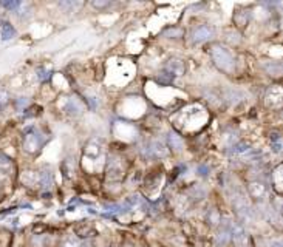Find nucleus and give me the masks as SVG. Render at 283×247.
<instances>
[{"instance_id": "nucleus-16", "label": "nucleus", "mask_w": 283, "mask_h": 247, "mask_svg": "<svg viewBox=\"0 0 283 247\" xmlns=\"http://www.w3.org/2000/svg\"><path fill=\"white\" fill-rule=\"evenodd\" d=\"M272 148H274L276 153H280L282 152V141H280V136L276 135L274 137H272Z\"/></svg>"}, {"instance_id": "nucleus-11", "label": "nucleus", "mask_w": 283, "mask_h": 247, "mask_svg": "<svg viewBox=\"0 0 283 247\" xmlns=\"http://www.w3.org/2000/svg\"><path fill=\"white\" fill-rule=\"evenodd\" d=\"M14 36H16V29L11 26V23L3 22L2 23V39L3 41H9V39H13Z\"/></svg>"}, {"instance_id": "nucleus-10", "label": "nucleus", "mask_w": 283, "mask_h": 247, "mask_svg": "<svg viewBox=\"0 0 283 247\" xmlns=\"http://www.w3.org/2000/svg\"><path fill=\"white\" fill-rule=\"evenodd\" d=\"M13 169H14V167H13L11 157L0 152V172H2V173H11Z\"/></svg>"}, {"instance_id": "nucleus-23", "label": "nucleus", "mask_w": 283, "mask_h": 247, "mask_svg": "<svg viewBox=\"0 0 283 247\" xmlns=\"http://www.w3.org/2000/svg\"><path fill=\"white\" fill-rule=\"evenodd\" d=\"M85 247H90V246H85Z\"/></svg>"}, {"instance_id": "nucleus-5", "label": "nucleus", "mask_w": 283, "mask_h": 247, "mask_svg": "<svg viewBox=\"0 0 283 247\" xmlns=\"http://www.w3.org/2000/svg\"><path fill=\"white\" fill-rule=\"evenodd\" d=\"M145 156L158 159V157H165L167 156V148L164 147L161 142H152L147 148H145Z\"/></svg>"}, {"instance_id": "nucleus-17", "label": "nucleus", "mask_w": 283, "mask_h": 247, "mask_svg": "<svg viewBox=\"0 0 283 247\" xmlns=\"http://www.w3.org/2000/svg\"><path fill=\"white\" fill-rule=\"evenodd\" d=\"M50 76H51L50 70H41V71H39V79H41V81H47V79H50Z\"/></svg>"}, {"instance_id": "nucleus-13", "label": "nucleus", "mask_w": 283, "mask_h": 247, "mask_svg": "<svg viewBox=\"0 0 283 247\" xmlns=\"http://www.w3.org/2000/svg\"><path fill=\"white\" fill-rule=\"evenodd\" d=\"M169 144L172 148H175V150H181L183 148V141H181V137L177 136L175 133H170L169 135Z\"/></svg>"}, {"instance_id": "nucleus-2", "label": "nucleus", "mask_w": 283, "mask_h": 247, "mask_svg": "<svg viewBox=\"0 0 283 247\" xmlns=\"http://www.w3.org/2000/svg\"><path fill=\"white\" fill-rule=\"evenodd\" d=\"M22 147H24V150H25L26 153L36 155V153L42 148V139H41V136H39L36 132H28V133L24 136Z\"/></svg>"}, {"instance_id": "nucleus-21", "label": "nucleus", "mask_w": 283, "mask_h": 247, "mask_svg": "<svg viewBox=\"0 0 283 247\" xmlns=\"http://www.w3.org/2000/svg\"><path fill=\"white\" fill-rule=\"evenodd\" d=\"M93 5H94L96 8H102V6H107V5H109V3H101V2H94Z\"/></svg>"}, {"instance_id": "nucleus-1", "label": "nucleus", "mask_w": 283, "mask_h": 247, "mask_svg": "<svg viewBox=\"0 0 283 247\" xmlns=\"http://www.w3.org/2000/svg\"><path fill=\"white\" fill-rule=\"evenodd\" d=\"M211 56H212L213 64H215L221 71H224V73H234V71H236V61H234L232 54L228 51L226 48H223L220 45L212 46Z\"/></svg>"}, {"instance_id": "nucleus-19", "label": "nucleus", "mask_w": 283, "mask_h": 247, "mask_svg": "<svg viewBox=\"0 0 283 247\" xmlns=\"http://www.w3.org/2000/svg\"><path fill=\"white\" fill-rule=\"evenodd\" d=\"M59 6H62V8H74V6H77V8H79V6H81V3H71V2H61V3H59Z\"/></svg>"}, {"instance_id": "nucleus-18", "label": "nucleus", "mask_w": 283, "mask_h": 247, "mask_svg": "<svg viewBox=\"0 0 283 247\" xmlns=\"http://www.w3.org/2000/svg\"><path fill=\"white\" fill-rule=\"evenodd\" d=\"M2 5L5 8H8V9H17L22 3H19V2H2Z\"/></svg>"}, {"instance_id": "nucleus-8", "label": "nucleus", "mask_w": 283, "mask_h": 247, "mask_svg": "<svg viewBox=\"0 0 283 247\" xmlns=\"http://www.w3.org/2000/svg\"><path fill=\"white\" fill-rule=\"evenodd\" d=\"M22 182L26 185H41V173L37 172H25L22 175Z\"/></svg>"}, {"instance_id": "nucleus-7", "label": "nucleus", "mask_w": 283, "mask_h": 247, "mask_svg": "<svg viewBox=\"0 0 283 247\" xmlns=\"http://www.w3.org/2000/svg\"><path fill=\"white\" fill-rule=\"evenodd\" d=\"M249 193L252 198H256V200H261V198H265L266 195V185L263 182L254 181L249 184Z\"/></svg>"}, {"instance_id": "nucleus-4", "label": "nucleus", "mask_w": 283, "mask_h": 247, "mask_svg": "<svg viewBox=\"0 0 283 247\" xmlns=\"http://www.w3.org/2000/svg\"><path fill=\"white\" fill-rule=\"evenodd\" d=\"M213 36V29L212 26L209 25H200L193 29V33H192V41L195 44H201V42H206L209 41V39Z\"/></svg>"}, {"instance_id": "nucleus-3", "label": "nucleus", "mask_w": 283, "mask_h": 247, "mask_svg": "<svg viewBox=\"0 0 283 247\" xmlns=\"http://www.w3.org/2000/svg\"><path fill=\"white\" fill-rule=\"evenodd\" d=\"M231 238L237 244V247H248V233L241 224L238 223L231 224Z\"/></svg>"}, {"instance_id": "nucleus-20", "label": "nucleus", "mask_w": 283, "mask_h": 247, "mask_svg": "<svg viewBox=\"0 0 283 247\" xmlns=\"http://www.w3.org/2000/svg\"><path fill=\"white\" fill-rule=\"evenodd\" d=\"M175 34H181V31H180V29H177V28H175V29H169V31L167 33H165V36H175Z\"/></svg>"}, {"instance_id": "nucleus-22", "label": "nucleus", "mask_w": 283, "mask_h": 247, "mask_svg": "<svg viewBox=\"0 0 283 247\" xmlns=\"http://www.w3.org/2000/svg\"><path fill=\"white\" fill-rule=\"evenodd\" d=\"M124 247H132V246H124Z\"/></svg>"}, {"instance_id": "nucleus-9", "label": "nucleus", "mask_w": 283, "mask_h": 247, "mask_svg": "<svg viewBox=\"0 0 283 247\" xmlns=\"http://www.w3.org/2000/svg\"><path fill=\"white\" fill-rule=\"evenodd\" d=\"M165 71H169L170 74H173L175 77L183 74L184 71V65L181 61H177V59H173V61H169L167 67H165Z\"/></svg>"}, {"instance_id": "nucleus-6", "label": "nucleus", "mask_w": 283, "mask_h": 247, "mask_svg": "<svg viewBox=\"0 0 283 247\" xmlns=\"http://www.w3.org/2000/svg\"><path fill=\"white\" fill-rule=\"evenodd\" d=\"M266 102L272 108L280 107V104H282V88H280V85L271 87V90L268 91V96H266Z\"/></svg>"}, {"instance_id": "nucleus-15", "label": "nucleus", "mask_w": 283, "mask_h": 247, "mask_svg": "<svg viewBox=\"0 0 283 247\" xmlns=\"http://www.w3.org/2000/svg\"><path fill=\"white\" fill-rule=\"evenodd\" d=\"M62 247H81V241L74 238V236H68V238L62 243Z\"/></svg>"}, {"instance_id": "nucleus-14", "label": "nucleus", "mask_w": 283, "mask_h": 247, "mask_svg": "<svg viewBox=\"0 0 283 247\" xmlns=\"http://www.w3.org/2000/svg\"><path fill=\"white\" fill-rule=\"evenodd\" d=\"M232 152L236 153V155H246L248 152H251V148H249L248 144L240 142V144H236V145L232 147Z\"/></svg>"}, {"instance_id": "nucleus-12", "label": "nucleus", "mask_w": 283, "mask_h": 247, "mask_svg": "<svg viewBox=\"0 0 283 247\" xmlns=\"http://www.w3.org/2000/svg\"><path fill=\"white\" fill-rule=\"evenodd\" d=\"M263 68L266 70V73H269V76H280L282 74V65L279 62H271V64H265Z\"/></svg>"}]
</instances>
